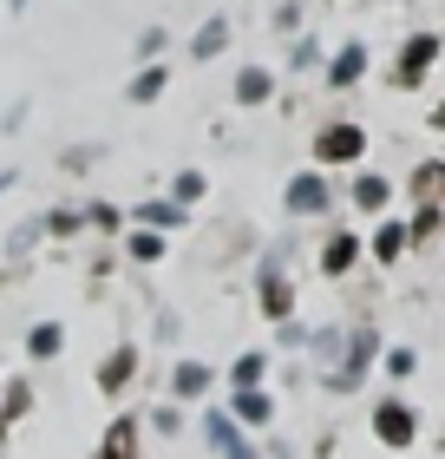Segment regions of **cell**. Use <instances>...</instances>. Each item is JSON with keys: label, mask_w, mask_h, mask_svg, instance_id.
Returning <instances> with one entry per match:
<instances>
[{"label": "cell", "mask_w": 445, "mask_h": 459, "mask_svg": "<svg viewBox=\"0 0 445 459\" xmlns=\"http://www.w3.org/2000/svg\"><path fill=\"white\" fill-rule=\"evenodd\" d=\"M360 144H367V138H360L354 125H328V132L314 138V152H321L328 164H347V158H360Z\"/></svg>", "instance_id": "1"}, {"label": "cell", "mask_w": 445, "mask_h": 459, "mask_svg": "<svg viewBox=\"0 0 445 459\" xmlns=\"http://www.w3.org/2000/svg\"><path fill=\"white\" fill-rule=\"evenodd\" d=\"M399 243H406V230H399V223H387V230H380V243H373V249H380V256H399Z\"/></svg>", "instance_id": "14"}, {"label": "cell", "mask_w": 445, "mask_h": 459, "mask_svg": "<svg viewBox=\"0 0 445 459\" xmlns=\"http://www.w3.org/2000/svg\"><path fill=\"white\" fill-rule=\"evenodd\" d=\"M203 387H210V368L184 361V368H177V394H203Z\"/></svg>", "instance_id": "9"}, {"label": "cell", "mask_w": 445, "mask_h": 459, "mask_svg": "<svg viewBox=\"0 0 445 459\" xmlns=\"http://www.w3.org/2000/svg\"><path fill=\"white\" fill-rule=\"evenodd\" d=\"M413 184H419V197H432V191H445V164H426V171H419Z\"/></svg>", "instance_id": "13"}, {"label": "cell", "mask_w": 445, "mask_h": 459, "mask_svg": "<svg viewBox=\"0 0 445 459\" xmlns=\"http://www.w3.org/2000/svg\"><path fill=\"white\" fill-rule=\"evenodd\" d=\"M432 59H439V39H432V33L406 39V53H399V86H419V73H426Z\"/></svg>", "instance_id": "2"}, {"label": "cell", "mask_w": 445, "mask_h": 459, "mask_svg": "<svg viewBox=\"0 0 445 459\" xmlns=\"http://www.w3.org/2000/svg\"><path fill=\"white\" fill-rule=\"evenodd\" d=\"M439 125H445V106H439Z\"/></svg>", "instance_id": "23"}, {"label": "cell", "mask_w": 445, "mask_h": 459, "mask_svg": "<svg viewBox=\"0 0 445 459\" xmlns=\"http://www.w3.org/2000/svg\"><path fill=\"white\" fill-rule=\"evenodd\" d=\"M53 348H59V328H53V322L33 328V354H53Z\"/></svg>", "instance_id": "20"}, {"label": "cell", "mask_w": 445, "mask_h": 459, "mask_svg": "<svg viewBox=\"0 0 445 459\" xmlns=\"http://www.w3.org/2000/svg\"><path fill=\"white\" fill-rule=\"evenodd\" d=\"M367 354H373V335H354V354H347V368L334 374V387H354V381H360V368H367Z\"/></svg>", "instance_id": "7"}, {"label": "cell", "mask_w": 445, "mask_h": 459, "mask_svg": "<svg viewBox=\"0 0 445 459\" xmlns=\"http://www.w3.org/2000/svg\"><path fill=\"white\" fill-rule=\"evenodd\" d=\"M321 263L334 269V276H341V269L354 263V237H334V243H328V256H321Z\"/></svg>", "instance_id": "12"}, {"label": "cell", "mask_w": 445, "mask_h": 459, "mask_svg": "<svg viewBox=\"0 0 445 459\" xmlns=\"http://www.w3.org/2000/svg\"><path fill=\"white\" fill-rule=\"evenodd\" d=\"M354 197H360V211H380V204H387V184H380V178H360Z\"/></svg>", "instance_id": "10"}, {"label": "cell", "mask_w": 445, "mask_h": 459, "mask_svg": "<svg viewBox=\"0 0 445 459\" xmlns=\"http://www.w3.org/2000/svg\"><path fill=\"white\" fill-rule=\"evenodd\" d=\"M236 99H249V106L269 99V73H243V79H236Z\"/></svg>", "instance_id": "11"}, {"label": "cell", "mask_w": 445, "mask_h": 459, "mask_svg": "<svg viewBox=\"0 0 445 459\" xmlns=\"http://www.w3.org/2000/svg\"><path fill=\"white\" fill-rule=\"evenodd\" d=\"M288 211H302V217L308 211H328V184L321 178H295L288 184Z\"/></svg>", "instance_id": "4"}, {"label": "cell", "mask_w": 445, "mask_h": 459, "mask_svg": "<svg viewBox=\"0 0 445 459\" xmlns=\"http://www.w3.org/2000/svg\"><path fill=\"white\" fill-rule=\"evenodd\" d=\"M373 427H380V440H387V446H406V440H413V413L399 407V401L380 407V413H373Z\"/></svg>", "instance_id": "3"}, {"label": "cell", "mask_w": 445, "mask_h": 459, "mask_svg": "<svg viewBox=\"0 0 445 459\" xmlns=\"http://www.w3.org/2000/svg\"><path fill=\"white\" fill-rule=\"evenodd\" d=\"M210 440H217V446H223V459H256V453H249V446L236 440V427H229V420H223V413H210Z\"/></svg>", "instance_id": "6"}, {"label": "cell", "mask_w": 445, "mask_h": 459, "mask_svg": "<svg viewBox=\"0 0 445 459\" xmlns=\"http://www.w3.org/2000/svg\"><path fill=\"white\" fill-rule=\"evenodd\" d=\"M262 302H269V316H288V289H282V282H269Z\"/></svg>", "instance_id": "21"}, {"label": "cell", "mask_w": 445, "mask_h": 459, "mask_svg": "<svg viewBox=\"0 0 445 459\" xmlns=\"http://www.w3.org/2000/svg\"><path fill=\"white\" fill-rule=\"evenodd\" d=\"M236 407H243V420H269V394H243Z\"/></svg>", "instance_id": "16"}, {"label": "cell", "mask_w": 445, "mask_h": 459, "mask_svg": "<svg viewBox=\"0 0 445 459\" xmlns=\"http://www.w3.org/2000/svg\"><path fill=\"white\" fill-rule=\"evenodd\" d=\"M223 39H229V27H223V20H210V27L197 33V59H210V53H223Z\"/></svg>", "instance_id": "8"}, {"label": "cell", "mask_w": 445, "mask_h": 459, "mask_svg": "<svg viewBox=\"0 0 445 459\" xmlns=\"http://www.w3.org/2000/svg\"><path fill=\"white\" fill-rule=\"evenodd\" d=\"M360 73H367V47H341V53H334V73H328V79H334V86H354Z\"/></svg>", "instance_id": "5"}, {"label": "cell", "mask_w": 445, "mask_h": 459, "mask_svg": "<svg viewBox=\"0 0 445 459\" xmlns=\"http://www.w3.org/2000/svg\"><path fill=\"white\" fill-rule=\"evenodd\" d=\"M177 197H184V204H190V197H203V178H197V171H184V178H177Z\"/></svg>", "instance_id": "22"}, {"label": "cell", "mask_w": 445, "mask_h": 459, "mask_svg": "<svg viewBox=\"0 0 445 459\" xmlns=\"http://www.w3.org/2000/svg\"><path fill=\"white\" fill-rule=\"evenodd\" d=\"M124 368H132V348H118L112 361H105V387H118V381H124Z\"/></svg>", "instance_id": "15"}, {"label": "cell", "mask_w": 445, "mask_h": 459, "mask_svg": "<svg viewBox=\"0 0 445 459\" xmlns=\"http://www.w3.org/2000/svg\"><path fill=\"white\" fill-rule=\"evenodd\" d=\"M256 374H262V354H243L236 361V387H256Z\"/></svg>", "instance_id": "17"}, {"label": "cell", "mask_w": 445, "mask_h": 459, "mask_svg": "<svg viewBox=\"0 0 445 459\" xmlns=\"http://www.w3.org/2000/svg\"><path fill=\"white\" fill-rule=\"evenodd\" d=\"M112 459H132V420L112 427Z\"/></svg>", "instance_id": "18"}, {"label": "cell", "mask_w": 445, "mask_h": 459, "mask_svg": "<svg viewBox=\"0 0 445 459\" xmlns=\"http://www.w3.org/2000/svg\"><path fill=\"white\" fill-rule=\"evenodd\" d=\"M158 86H164V73L151 66V73H138V86H132V92H138V99H158Z\"/></svg>", "instance_id": "19"}]
</instances>
